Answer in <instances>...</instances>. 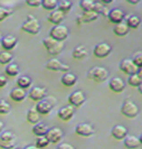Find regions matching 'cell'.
Segmentation results:
<instances>
[{"label":"cell","instance_id":"cell-1","mask_svg":"<svg viewBox=\"0 0 142 149\" xmlns=\"http://www.w3.org/2000/svg\"><path fill=\"white\" fill-rule=\"evenodd\" d=\"M43 45H44V47L46 48L47 53H48L49 55H52V56L58 55V54H60V53L63 52V49H64L63 43L57 42V40L51 38L49 36L43 39Z\"/></svg>","mask_w":142,"mask_h":149},{"label":"cell","instance_id":"cell-2","mask_svg":"<svg viewBox=\"0 0 142 149\" xmlns=\"http://www.w3.org/2000/svg\"><path fill=\"white\" fill-rule=\"evenodd\" d=\"M21 30L30 35H37L40 31V22L37 18L29 15L27 17V20L21 25Z\"/></svg>","mask_w":142,"mask_h":149},{"label":"cell","instance_id":"cell-3","mask_svg":"<svg viewBox=\"0 0 142 149\" xmlns=\"http://www.w3.org/2000/svg\"><path fill=\"white\" fill-rule=\"evenodd\" d=\"M87 77L95 81V82H104L106 81V79L109 77V71L102 66H94L92 67L89 73H87Z\"/></svg>","mask_w":142,"mask_h":149},{"label":"cell","instance_id":"cell-4","mask_svg":"<svg viewBox=\"0 0 142 149\" xmlns=\"http://www.w3.org/2000/svg\"><path fill=\"white\" fill-rule=\"evenodd\" d=\"M68 35H69V30L64 25L54 26L49 31V37L57 40V42H60V43H63L65 39H67Z\"/></svg>","mask_w":142,"mask_h":149},{"label":"cell","instance_id":"cell-5","mask_svg":"<svg viewBox=\"0 0 142 149\" xmlns=\"http://www.w3.org/2000/svg\"><path fill=\"white\" fill-rule=\"evenodd\" d=\"M121 113L129 119H133L139 114V108L131 100H125L121 107Z\"/></svg>","mask_w":142,"mask_h":149},{"label":"cell","instance_id":"cell-6","mask_svg":"<svg viewBox=\"0 0 142 149\" xmlns=\"http://www.w3.org/2000/svg\"><path fill=\"white\" fill-rule=\"evenodd\" d=\"M56 104V101L54 100V97H48V99H44L42 101L37 102V104L35 107V109L37 110V112L39 114H43V116H46V114H49L52 112L54 105Z\"/></svg>","mask_w":142,"mask_h":149},{"label":"cell","instance_id":"cell-7","mask_svg":"<svg viewBox=\"0 0 142 149\" xmlns=\"http://www.w3.org/2000/svg\"><path fill=\"white\" fill-rule=\"evenodd\" d=\"M111 52H112V47L107 43H100L95 45L93 49V54L97 58H105L111 54Z\"/></svg>","mask_w":142,"mask_h":149},{"label":"cell","instance_id":"cell-8","mask_svg":"<svg viewBox=\"0 0 142 149\" xmlns=\"http://www.w3.org/2000/svg\"><path fill=\"white\" fill-rule=\"evenodd\" d=\"M85 101H86V97L82 91H74L68 97V103L74 108H78L83 105L85 103Z\"/></svg>","mask_w":142,"mask_h":149},{"label":"cell","instance_id":"cell-9","mask_svg":"<svg viewBox=\"0 0 142 149\" xmlns=\"http://www.w3.org/2000/svg\"><path fill=\"white\" fill-rule=\"evenodd\" d=\"M46 68L51 70V71H55V72H66V73H68V71H69V66L62 63L57 58H52L48 61L46 63Z\"/></svg>","mask_w":142,"mask_h":149},{"label":"cell","instance_id":"cell-10","mask_svg":"<svg viewBox=\"0 0 142 149\" xmlns=\"http://www.w3.org/2000/svg\"><path fill=\"white\" fill-rule=\"evenodd\" d=\"M120 70H121V72H123L124 74L127 75H133V74H136L138 73V71H139V68L135 66V64L132 62V60H130V58H125V60H123L121 63H120Z\"/></svg>","mask_w":142,"mask_h":149},{"label":"cell","instance_id":"cell-11","mask_svg":"<svg viewBox=\"0 0 142 149\" xmlns=\"http://www.w3.org/2000/svg\"><path fill=\"white\" fill-rule=\"evenodd\" d=\"M94 127L91 125V123H87V122H83V123H78L76 127H75V132L76 134L81 136V137H91L94 134Z\"/></svg>","mask_w":142,"mask_h":149},{"label":"cell","instance_id":"cell-12","mask_svg":"<svg viewBox=\"0 0 142 149\" xmlns=\"http://www.w3.org/2000/svg\"><path fill=\"white\" fill-rule=\"evenodd\" d=\"M46 95H47V90L42 86H34L30 89L29 93H28L29 99H31L33 101H36V102L44 100Z\"/></svg>","mask_w":142,"mask_h":149},{"label":"cell","instance_id":"cell-13","mask_svg":"<svg viewBox=\"0 0 142 149\" xmlns=\"http://www.w3.org/2000/svg\"><path fill=\"white\" fill-rule=\"evenodd\" d=\"M107 18L113 24H120V22H124L125 19V14L122 9H119V8H114V9H111L109 11V15H107Z\"/></svg>","mask_w":142,"mask_h":149},{"label":"cell","instance_id":"cell-14","mask_svg":"<svg viewBox=\"0 0 142 149\" xmlns=\"http://www.w3.org/2000/svg\"><path fill=\"white\" fill-rule=\"evenodd\" d=\"M74 114H75V108L69 104L62 107L60 110H58V112H57L58 118L60 120H63V121H69V120L74 117Z\"/></svg>","mask_w":142,"mask_h":149},{"label":"cell","instance_id":"cell-15","mask_svg":"<svg viewBox=\"0 0 142 149\" xmlns=\"http://www.w3.org/2000/svg\"><path fill=\"white\" fill-rule=\"evenodd\" d=\"M63 134H64L60 128H51L46 134V138L48 139L49 143H58L63 139Z\"/></svg>","mask_w":142,"mask_h":149},{"label":"cell","instance_id":"cell-16","mask_svg":"<svg viewBox=\"0 0 142 149\" xmlns=\"http://www.w3.org/2000/svg\"><path fill=\"white\" fill-rule=\"evenodd\" d=\"M109 88L114 93H122L125 89V83L121 77H113L109 82Z\"/></svg>","mask_w":142,"mask_h":149},{"label":"cell","instance_id":"cell-17","mask_svg":"<svg viewBox=\"0 0 142 149\" xmlns=\"http://www.w3.org/2000/svg\"><path fill=\"white\" fill-rule=\"evenodd\" d=\"M18 43V40H17V38L15 36H12V35H7V36H3L2 39H1V47L8 52V51H11V49H14L16 47V45Z\"/></svg>","mask_w":142,"mask_h":149},{"label":"cell","instance_id":"cell-18","mask_svg":"<svg viewBox=\"0 0 142 149\" xmlns=\"http://www.w3.org/2000/svg\"><path fill=\"white\" fill-rule=\"evenodd\" d=\"M111 134H112L113 138L116 139V140H123L127 136V129L124 126L118 125V126H114L112 128Z\"/></svg>","mask_w":142,"mask_h":149},{"label":"cell","instance_id":"cell-19","mask_svg":"<svg viewBox=\"0 0 142 149\" xmlns=\"http://www.w3.org/2000/svg\"><path fill=\"white\" fill-rule=\"evenodd\" d=\"M9 97L15 102H23L24 100L26 99V97H27V93H26L25 90L19 89V88H15V89H12L10 91Z\"/></svg>","mask_w":142,"mask_h":149},{"label":"cell","instance_id":"cell-20","mask_svg":"<svg viewBox=\"0 0 142 149\" xmlns=\"http://www.w3.org/2000/svg\"><path fill=\"white\" fill-rule=\"evenodd\" d=\"M124 147L127 149H136L140 147V140L135 136H127L123 139Z\"/></svg>","mask_w":142,"mask_h":149},{"label":"cell","instance_id":"cell-21","mask_svg":"<svg viewBox=\"0 0 142 149\" xmlns=\"http://www.w3.org/2000/svg\"><path fill=\"white\" fill-rule=\"evenodd\" d=\"M129 30H130V28L127 27V22H120V24H116V25L114 26L113 33H114L116 36H119V37H124V36H127V34H129Z\"/></svg>","mask_w":142,"mask_h":149},{"label":"cell","instance_id":"cell-22","mask_svg":"<svg viewBox=\"0 0 142 149\" xmlns=\"http://www.w3.org/2000/svg\"><path fill=\"white\" fill-rule=\"evenodd\" d=\"M64 14L63 13H60V10H54L52 11L48 17H47V19H48V22H52L53 25H55V26H57V25H60V22L64 20Z\"/></svg>","mask_w":142,"mask_h":149},{"label":"cell","instance_id":"cell-23","mask_svg":"<svg viewBox=\"0 0 142 149\" xmlns=\"http://www.w3.org/2000/svg\"><path fill=\"white\" fill-rule=\"evenodd\" d=\"M60 81H62V84L63 85H65V86H73L76 84L77 82V76L73 73H65V74L62 76V79H60Z\"/></svg>","mask_w":142,"mask_h":149},{"label":"cell","instance_id":"cell-24","mask_svg":"<svg viewBox=\"0 0 142 149\" xmlns=\"http://www.w3.org/2000/svg\"><path fill=\"white\" fill-rule=\"evenodd\" d=\"M87 54H89L87 48L82 46V45H80V46H76L74 49H73L72 56H73V58H75V60H83V58H85L87 56Z\"/></svg>","mask_w":142,"mask_h":149},{"label":"cell","instance_id":"cell-25","mask_svg":"<svg viewBox=\"0 0 142 149\" xmlns=\"http://www.w3.org/2000/svg\"><path fill=\"white\" fill-rule=\"evenodd\" d=\"M31 79H30L29 76H27V75H21V76H19L18 77V80H17V86L19 88V89H23V90H26V89H29L30 86H31Z\"/></svg>","mask_w":142,"mask_h":149},{"label":"cell","instance_id":"cell-26","mask_svg":"<svg viewBox=\"0 0 142 149\" xmlns=\"http://www.w3.org/2000/svg\"><path fill=\"white\" fill-rule=\"evenodd\" d=\"M31 131H33V134H36L37 137H40V136H46L47 131H48V127L46 126L45 123L38 122V123H36V125L33 127Z\"/></svg>","mask_w":142,"mask_h":149},{"label":"cell","instance_id":"cell-27","mask_svg":"<svg viewBox=\"0 0 142 149\" xmlns=\"http://www.w3.org/2000/svg\"><path fill=\"white\" fill-rule=\"evenodd\" d=\"M39 119H40V114L38 113L35 108H30L29 110L27 111V120H28V122L33 123V125H36V123L39 122Z\"/></svg>","mask_w":142,"mask_h":149},{"label":"cell","instance_id":"cell-28","mask_svg":"<svg viewBox=\"0 0 142 149\" xmlns=\"http://www.w3.org/2000/svg\"><path fill=\"white\" fill-rule=\"evenodd\" d=\"M127 22V27H129L130 29H136V28L140 26V24H141V19H140V17H138V16L131 15L127 18V22Z\"/></svg>","mask_w":142,"mask_h":149},{"label":"cell","instance_id":"cell-29","mask_svg":"<svg viewBox=\"0 0 142 149\" xmlns=\"http://www.w3.org/2000/svg\"><path fill=\"white\" fill-rule=\"evenodd\" d=\"M19 66L15 64V63H10V64H8L6 68H5V73L6 75L8 76H10V77H15L17 75L19 74Z\"/></svg>","mask_w":142,"mask_h":149},{"label":"cell","instance_id":"cell-30","mask_svg":"<svg viewBox=\"0 0 142 149\" xmlns=\"http://www.w3.org/2000/svg\"><path fill=\"white\" fill-rule=\"evenodd\" d=\"M72 2L71 1H68V0H62L58 2V5H57V10H60V13H63L64 15L65 14H67L71 11V9H72Z\"/></svg>","mask_w":142,"mask_h":149},{"label":"cell","instance_id":"cell-31","mask_svg":"<svg viewBox=\"0 0 142 149\" xmlns=\"http://www.w3.org/2000/svg\"><path fill=\"white\" fill-rule=\"evenodd\" d=\"M94 5H95V2L92 1V0H82L80 2V7L84 13L93 11L94 10Z\"/></svg>","mask_w":142,"mask_h":149},{"label":"cell","instance_id":"cell-32","mask_svg":"<svg viewBox=\"0 0 142 149\" xmlns=\"http://www.w3.org/2000/svg\"><path fill=\"white\" fill-rule=\"evenodd\" d=\"M57 5H58V2L56 0H43L42 1V7L46 9V10H48V11L56 10Z\"/></svg>","mask_w":142,"mask_h":149},{"label":"cell","instance_id":"cell-33","mask_svg":"<svg viewBox=\"0 0 142 149\" xmlns=\"http://www.w3.org/2000/svg\"><path fill=\"white\" fill-rule=\"evenodd\" d=\"M98 15L94 11H90V13H83V15L81 16V19L83 22H95Z\"/></svg>","mask_w":142,"mask_h":149},{"label":"cell","instance_id":"cell-34","mask_svg":"<svg viewBox=\"0 0 142 149\" xmlns=\"http://www.w3.org/2000/svg\"><path fill=\"white\" fill-rule=\"evenodd\" d=\"M12 61V54H10L9 52H0V64L1 65H8L10 64V62Z\"/></svg>","mask_w":142,"mask_h":149},{"label":"cell","instance_id":"cell-35","mask_svg":"<svg viewBox=\"0 0 142 149\" xmlns=\"http://www.w3.org/2000/svg\"><path fill=\"white\" fill-rule=\"evenodd\" d=\"M141 82H142V80L139 77L138 73H136V74H133V75H130L129 79H127L129 85H131V86H133V88H138V86L141 84Z\"/></svg>","mask_w":142,"mask_h":149},{"label":"cell","instance_id":"cell-36","mask_svg":"<svg viewBox=\"0 0 142 149\" xmlns=\"http://www.w3.org/2000/svg\"><path fill=\"white\" fill-rule=\"evenodd\" d=\"M0 140L1 141H15L16 140V136L14 132L11 131H2L0 134Z\"/></svg>","mask_w":142,"mask_h":149},{"label":"cell","instance_id":"cell-37","mask_svg":"<svg viewBox=\"0 0 142 149\" xmlns=\"http://www.w3.org/2000/svg\"><path fill=\"white\" fill-rule=\"evenodd\" d=\"M48 145H49V141H48V139L46 138V136H40V137H37L35 146H36L38 149L46 148Z\"/></svg>","mask_w":142,"mask_h":149},{"label":"cell","instance_id":"cell-38","mask_svg":"<svg viewBox=\"0 0 142 149\" xmlns=\"http://www.w3.org/2000/svg\"><path fill=\"white\" fill-rule=\"evenodd\" d=\"M11 14H12V10L11 9L3 7V6H0V22H3L5 19H7Z\"/></svg>","mask_w":142,"mask_h":149},{"label":"cell","instance_id":"cell-39","mask_svg":"<svg viewBox=\"0 0 142 149\" xmlns=\"http://www.w3.org/2000/svg\"><path fill=\"white\" fill-rule=\"evenodd\" d=\"M10 112V104L5 100H0V114H8Z\"/></svg>","mask_w":142,"mask_h":149},{"label":"cell","instance_id":"cell-40","mask_svg":"<svg viewBox=\"0 0 142 149\" xmlns=\"http://www.w3.org/2000/svg\"><path fill=\"white\" fill-rule=\"evenodd\" d=\"M132 62L135 64V66L138 68H142V53H135L134 56L131 58Z\"/></svg>","mask_w":142,"mask_h":149},{"label":"cell","instance_id":"cell-41","mask_svg":"<svg viewBox=\"0 0 142 149\" xmlns=\"http://www.w3.org/2000/svg\"><path fill=\"white\" fill-rule=\"evenodd\" d=\"M15 146V141H1L0 140V148L1 149H14Z\"/></svg>","mask_w":142,"mask_h":149},{"label":"cell","instance_id":"cell-42","mask_svg":"<svg viewBox=\"0 0 142 149\" xmlns=\"http://www.w3.org/2000/svg\"><path fill=\"white\" fill-rule=\"evenodd\" d=\"M26 5L33 8H37L42 6V1L40 0H26Z\"/></svg>","mask_w":142,"mask_h":149},{"label":"cell","instance_id":"cell-43","mask_svg":"<svg viewBox=\"0 0 142 149\" xmlns=\"http://www.w3.org/2000/svg\"><path fill=\"white\" fill-rule=\"evenodd\" d=\"M56 149H75L74 146H72L71 143H60L58 146H57V148Z\"/></svg>","mask_w":142,"mask_h":149},{"label":"cell","instance_id":"cell-44","mask_svg":"<svg viewBox=\"0 0 142 149\" xmlns=\"http://www.w3.org/2000/svg\"><path fill=\"white\" fill-rule=\"evenodd\" d=\"M8 80L5 75H0V88H5L7 85Z\"/></svg>","mask_w":142,"mask_h":149},{"label":"cell","instance_id":"cell-45","mask_svg":"<svg viewBox=\"0 0 142 149\" xmlns=\"http://www.w3.org/2000/svg\"><path fill=\"white\" fill-rule=\"evenodd\" d=\"M100 2H101L102 5H110V3L113 2V0H101Z\"/></svg>","mask_w":142,"mask_h":149},{"label":"cell","instance_id":"cell-46","mask_svg":"<svg viewBox=\"0 0 142 149\" xmlns=\"http://www.w3.org/2000/svg\"><path fill=\"white\" fill-rule=\"evenodd\" d=\"M127 3H130V5H138L139 3V0H127Z\"/></svg>","mask_w":142,"mask_h":149},{"label":"cell","instance_id":"cell-47","mask_svg":"<svg viewBox=\"0 0 142 149\" xmlns=\"http://www.w3.org/2000/svg\"><path fill=\"white\" fill-rule=\"evenodd\" d=\"M3 127H5V126H3V122H2V121H0V134L3 131Z\"/></svg>","mask_w":142,"mask_h":149},{"label":"cell","instance_id":"cell-48","mask_svg":"<svg viewBox=\"0 0 142 149\" xmlns=\"http://www.w3.org/2000/svg\"><path fill=\"white\" fill-rule=\"evenodd\" d=\"M138 75H139V77L142 80V68H139V71H138Z\"/></svg>","mask_w":142,"mask_h":149},{"label":"cell","instance_id":"cell-49","mask_svg":"<svg viewBox=\"0 0 142 149\" xmlns=\"http://www.w3.org/2000/svg\"><path fill=\"white\" fill-rule=\"evenodd\" d=\"M77 24H78V25H81V24H83L82 19H81V16H78V17H77Z\"/></svg>","mask_w":142,"mask_h":149},{"label":"cell","instance_id":"cell-50","mask_svg":"<svg viewBox=\"0 0 142 149\" xmlns=\"http://www.w3.org/2000/svg\"><path fill=\"white\" fill-rule=\"evenodd\" d=\"M25 149H38V148L36 147V146H27Z\"/></svg>","mask_w":142,"mask_h":149},{"label":"cell","instance_id":"cell-51","mask_svg":"<svg viewBox=\"0 0 142 149\" xmlns=\"http://www.w3.org/2000/svg\"><path fill=\"white\" fill-rule=\"evenodd\" d=\"M138 90H139V92H140V93L142 94V82H141V84L138 86Z\"/></svg>","mask_w":142,"mask_h":149},{"label":"cell","instance_id":"cell-52","mask_svg":"<svg viewBox=\"0 0 142 149\" xmlns=\"http://www.w3.org/2000/svg\"><path fill=\"white\" fill-rule=\"evenodd\" d=\"M139 140H140V145H142V134H141V136L139 137Z\"/></svg>","mask_w":142,"mask_h":149},{"label":"cell","instance_id":"cell-53","mask_svg":"<svg viewBox=\"0 0 142 149\" xmlns=\"http://www.w3.org/2000/svg\"><path fill=\"white\" fill-rule=\"evenodd\" d=\"M2 37H3V36H2V35H1V33H0V43H1V39H2Z\"/></svg>","mask_w":142,"mask_h":149},{"label":"cell","instance_id":"cell-54","mask_svg":"<svg viewBox=\"0 0 142 149\" xmlns=\"http://www.w3.org/2000/svg\"><path fill=\"white\" fill-rule=\"evenodd\" d=\"M16 149H20V148H16Z\"/></svg>","mask_w":142,"mask_h":149}]
</instances>
